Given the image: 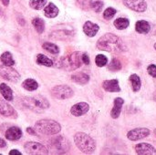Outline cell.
Wrapping results in <instances>:
<instances>
[{
    "mask_svg": "<svg viewBox=\"0 0 156 155\" xmlns=\"http://www.w3.org/2000/svg\"><path fill=\"white\" fill-rule=\"evenodd\" d=\"M97 48L108 52H122L126 50L122 40L112 33H107L99 38L97 42Z\"/></svg>",
    "mask_w": 156,
    "mask_h": 155,
    "instance_id": "6da1fadb",
    "label": "cell"
},
{
    "mask_svg": "<svg viewBox=\"0 0 156 155\" xmlns=\"http://www.w3.org/2000/svg\"><path fill=\"white\" fill-rule=\"evenodd\" d=\"M74 142L77 147L86 154L92 153L96 150L95 141L86 133L78 132L74 136Z\"/></svg>",
    "mask_w": 156,
    "mask_h": 155,
    "instance_id": "7a4b0ae2",
    "label": "cell"
},
{
    "mask_svg": "<svg viewBox=\"0 0 156 155\" xmlns=\"http://www.w3.org/2000/svg\"><path fill=\"white\" fill-rule=\"evenodd\" d=\"M82 54L80 52H73L72 54L61 58L59 60V65H58L60 69H66L68 71L75 70L81 66Z\"/></svg>",
    "mask_w": 156,
    "mask_h": 155,
    "instance_id": "3957f363",
    "label": "cell"
},
{
    "mask_svg": "<svg viewBox=\"0 0 156 155\" xmlns=\"http://www.w3.org/2000/svg\"><path fill=\"white\" fill-rule=\"evenodd\" d=\"M35 130L41 134L53 135L58 133L61 130V127L55 121L41 120L35 124Z\"/></svg>",
    "mask_w": 156,
    "mask_h": 155,
    "instance_id": "277c9868",
    "label": "cell"
},
{
    "mask_svg": "<svg viewBox=\"0 0 156 155\" xmlns=\"http://www.w3.org/2000/svg\"><path fill=\"white\" fill-rule=\"evenodd\" d=\"M24 106L35 111H41L49 107V103L45 98L34 97V98H24L22 100Z\"/></svg>",
    "mask_w": 156,
    "mask_h": 155,
    "instance_id": "5b68a950",
    "label": "cell"
},
{
    "mask_svg": "<svg viewBox=\"0 0 156 155\" xmlns=\"http://www.w3.org/2000/svg\"><path fill=\"white\" fill-rule=\"evenodd\" d=\"M51 94L56 99L66 100L73 96V90L69 86L59 85V86H56L55 88H53V90H51Z\"/></svg>",
    "mask_w": 156,
    "mask_h": 155,
    "instance_id": "8992f818",
    "label": "cell"
},
{
    "mask_svg": "<svg viewBox=\"0 0 156 155\" xmlns=\"http://www.w3.org/2000/svg\"><path fill=\"white\" fill-rule=\"evenodd\" d=\"M25 151L27 154H48V152L47 150V148L42 145L41 143H27L25 144Z\"/></svg>",
    "mask_w": 156,
    "mask_h": 155,
    "instance_id": "52a82bcc",
    "label": "cell"
},
{
    "mask_svg": "<svg viewBox=\"0 0 156 155\" xmlns=\"http://www.w3.org/2000/svg\"><path fill=\"white\" fill-rule=\"evenodd\" d=\"M150 133H151V132L147 128H135V129L128 132L127 138L130 141L136 142V141L142 140L144 138H146L147 136L150 135Z\"/></svg>",
    "mask_w": 156,
    "mask_h": 155,
    "instance_id": "ba28073f",
    "label": "cell"
},
{
    "mask_svg": "<svg viewBox=\"0 0 156 155\" xmlns=\"http://www.w3.org/2000/svg\"><path fill=\"white\" fill-rule=\"evenodd\" d=\"M0 76L5 79H7L12 82H16L20 79V75L14 69L10 68V66H1L0 67Z\"/></svg>",
    "mask_w": 156,
    "mask_h": 155,
    "instance_id": "9c48e42d",
    "label": "cell"
},
{
    "mask_svg": "<svg viewBox=\"0 0 156 155\" xmlns=\"http://www.w3.org/2000/svg\"><path fill=\"white\" fill-rule=\"evenodd\" d=\"M125 6L135 11V12H144L147 9V4L144 0H122Z\"/></svg>",
    "mask_w": 156,
    "mask_h": 155,
    "instance_id": "30bf717a",
    "label": "cell"
},
{
    "mask_svg": "<svg viewBox=\"0 0 156 155\" xmlns=\"http://www.w3.org/2000/svg\"><path fill=\"white\" fill-rule=\"evenodd\" d=\"M52 145L55 147L56 151H58V153H63L68 152L69 150V147H70L69 142L66 138L61 137V136L56 138L52 142Z\"/></svg>",
    "mask_w": 156,
    "mask_h": 155,
    "instance_id": "8fae6325",
    "label": "cell"
},
{
    "mask_svg": "<svg viewBox=\"0 0 156 155\" xmlns=\"http://www.w3.org/2000/svg\"><path fill=\"white\" fill-rule=\"evenodd\" d=\"M136 153L139 155H155L156 149L151 144L143 143L135 145Z\"/></svg>",
    "mask_w": 156,
    "mask_h": 155,
    "instance_id": "7c38bea8",
    "label": "cell"
},
{
    "mask_svg": "<svg viewBox=\"0 0 156 155\" xmlns=\"http://www.w3.org/2000/svg\"><path fill=\"white\" fill-rule=\"evenodd\" d=\"M90 110V106L88 103L86 102H80V103H77L75 104L71 110H70V112L72 115L76 116V117H79V116H82L84 114H86Z\"/></svg>",
    "mask_w": 156,
    "mask_h": 155,
    "instance_id": "4fadbf2b",
    "label": "cell"
},
{
    "mask_svg": "<svg viewBox=\"0 0 156 155\" xmlns=\"http://www.w3.org/2000/svg\"><path fill=\"white\" fill-rule=\"evenodd\" d=\"M102 88L108 92H120L121 91V87L117 79H110V80L103 81Z\"/></svg>",
    "mask_w": 156,
    "mask_h": 155,
    "instance_id": "5bb4252c",
    "label": "cell"
},
{
    "mask_svg": "<svg viewBox=\"0 0 156 155\" xmlns=\"http://www.w3.org/2000/svg\"><path fill=\"white\" fill-rule=\"evenodd\" d=\"M99 29H100V26L97 24L92 23L90 21H87L84 24V26H83V31H84V33L88 37H90L96 36V34L98 33Z\"/></svg>",
    "mask_w": 156,
    "mask_h": 155,
    "instance_id": "9a60e30c",
    "label": "cell"
},
{
    "mask_svg": "<svg viewBox=\"0 0 156 155\" xmlns=\"http://www.w3.org/2000/svg\"><path fill=\"white\" fill-rule=\"evenodd\" d=\"M123 103H124V100L122 98H116L114 100V105H113V108L111 111V116L112 119H118L119 118V116L122 112Z\"/></svg>",
    "mask_w": 156,
    "mask_h": 155,
    "instance_id": "2e32d148",
    "label": "cell"
},
{
    "mask_svg": "<svg viewBox=\"0 0 156 155\" xmlns=\"http://www.w3.org/2000/svg\"><path fill=\"white\" fill-rule=\"evenodd\" d=\"M0 113L5 117H16V111L13 109V107L9 104H7L6 102H0Z\"/></svg>",
    "mask_w": 156,
    "mask_h": 155,
    "instance_id": "e0dca14e",
    "label": "cell"
},
{
    "mask_svg": "<svg viewBox=\"0 0 156 155\" xmlns=\"http://www.w3.org/2000/svg\"><path fill=\"white\" fill-rule=\"evenodd\" d=\"M22 136V132L17 127H11L5 132V138L9 141H16Z\"/></svg>",
    "mask_w": 156,
    "mask_h": 155,
    "instance_id": "ac0fdd59",
    "label": "cell"
},
{
    "mask_svg": "<svg viewBox=\"0 0 156 155\" xmlns=\"http://www.w3.org/2000/svg\"><path fill=\"white\" fill-rule=\"evenodd\" d=\"M135 29L139 34H148L151 30V26L145 20H139L136 22Z\"/></svg>",
    "mask_w": 156,
    "mask_h": 155,
    "instance_id": "d6986e66",
    "label": "cell"
},
{
    "mask_svg": "<svg viewBox=\"0 0 156 155\" xmlns=\"http://www.w3.org/2000/svg\"><path fill=\"white\" fill-rule=\"evenodd\" d=\"M71 79L76 83L84 85V84H87L89 82L90 76L83 73V72H78V73H75L71 76Z\"/></svg>",
    "mask_w": 156,
    "mask_h": 155,
    "instance_id": "ffe728a7",
    "label": "cell"
},
{
    "mask_svg": "<svg viewBox=\"0 0 156 155\" xmlns=\"http://www.w3.org/2000/svg\"><path fill=\"white\" fill-rule=\"evenodd\" d=\"M44 13H45V16L47 17L53 18L58 15V8L54 4L50 3L44 8Z\"/></svg>",
    "mask_w": 156,
    "mask_h": 155,
    "instance_id": "44dd1931",
    "label": "cell"
},
{
    "mask_svg": "<svg viewBox=\"0 0 156 155\" xmlns=\"http://www.w3.org/2000/svg\"><path fill=\"white\" fill-rule=\"evenodd\" d=\"M130 82L132 84V88H133L134 92H137L140 90L141 86H142V82H141L140 77L137 74H132L130 76Z\"/></svg>",
    "mask_w": 156,
    "mask_h": 155,
    "instance_id": "7402d4cb",
    "label": "cell"
},
{
    "mask_svg": "<svg viewBox=\"0 0 156 155\" xmlns=\"http://www.w3.org/2000/svg\"><path fill=\"white\" fill-rule=\"evenodd\" d=\"M0 92L2 96L6 100H13V92L12 90L5 83H2L0 85Z\"/></svg>",
    "mask_w": 156,
    "mask_h": 155,
    "instance_id": "603a6c76",
    "label": "cell"
},
{
    "mask_svg": "<svg viewBox=\"0 0 156 155\" xmlns=\"http://www.w3.org/2000/svg\"><path fill=\"white\" fill-rule=\"evenodd\" d=\"M130 25V21L128 18L125 17H119L117 19H115L114 21V26L117 29L119 30H123L125 28H127Z\"/></svg>",
    "mask_w": 156,
    "mask_h": 155,
    "instance_id": "cb8c5ba5",
    "label": "cell"
},
{
    "mask_svg": "<svg viewBox=\"0 0 156 155\" xmlns=\"http://www.w3.org/2000/svg\"><path fill=\"white\" fill-rule=\"evenodd\" d=\"M2 63H4V65L5 66H13L15 64V60L13 59V57L11 55L10 52H5L2 54L1 58H0Z\"/></svg>",
    "mask_w": 156,
    "mask_h": 155,
    "instance_id": "d4e9b609",
    "label": "cell"
},
{
    "mask_svg": "<svg viewBox=\"0 0 156 155\" xmlns=\"http://www.w3.org/2000/svg\"><path fill=\"white\" fill-rule=\"evenodd\" d=\"M22 86H23L24 89H26L27 90H30V91L36 90L37 89V87H38L37 81L34 80V79H26V80L23 82Z\"/></svg>",
    "mask_w": 156,
    "mask_h": 155,
    "instance_id": "484cf974",
    "label": "cell"
},
{
    "mask_svg": "<svg viewBox=\"0 0 156 155\" xmlns=\"http://www.w3.org/2000/svg\"><path fill=\"white\" fill-rule=\"evenodd\" d=\"M32 24H33L35 29L37 31L38 34H42V33H43V31H44V29H45V23H44V21H43L41 18L37 17V18L33 19Z\"/></svg>",
    "mask_w": 156,
    "mask_h": 155,
    "instance_id": "4316f807",
    "label": "cell"
},
{
    "mask_svg": "<svg viewBox=\"0 0 156 155\" xmlns=\"http://www.w3.org/2000/svg\"><path fill=\"white\" fill-rule=\"evenodd\" d=\"M37 62L39 65H43V66H47V67H51L53 65V61L51 59H49L48 58H47L46 56L39 54L37 57Z\"/></svg>",
    "mask_w": 156,
    "mask_h": 155,
    "instance_id": "83f0119b",
    "label": "cell"
},
{
    "mask_svg": "<svg viewBox=\"0 0 156 155\" xmlns=\"http://www.w3.org/2000/svg\"><path fill=\"white\" fill-rule=\"evenodd\" d=\"M43 48L46 49L48 52L52 53V54H58L59 52V48L58 46H56L55 44L49 43V42H46L43 44Z\"/></svg>",
    "mask_w": 156,
    "mask_h": 155,
    "instance_id": "f1b7e54d",
    "label": "cell"
},
{
    "mask_svg": "<svg viewBox=\"0 0 156 155\" xmlns=\"http://www.w3.org/2000/svg\"><path fill=\"white\" fill-rule=\"evenodd\" d=\"M46 3H47V0H30L29 5L36 10H39L45 6Z\"/></svg>",
    "mask_w": 156,
    "mask_h": 155,
    "instance_id": "f546056e",
    "label": "cell"
},
{
    "mask_svg": "<svg viewBox=\"0 0 156 155\" xmlns=\"http://www.w3.org/2000/svg\"><path fill=\"white\" fill-rule=\"evenodd\" d=\"M108 69L112 71H119L122 69V63L117 58H113L108 65Z\"/></svg>",
    "mask_w": 156,
    "mask_h": 155,
    "instance_id": "4dcf8cb0",
    "label": "cell"
},
{
    "mask_svg": "<svg viewBox=\"0 0 156 155\" xmlns=\"http://www.w3.org/2000/svg\"><path fill=\"white\" fill-rule=\"evenodd\" d=\"M95 62H96V65L100 68L101 67H104L108 64V58L104 56V55H97L96 56V58H95Z\"/></svg>",
    "mask_w": 156,
    "mask_h": 155,
    "instance_id": "1f68e13d",
    "label": "cell"
},
{
    "mask_svg": "<svg viewBox=\"0 0 156 155\" xmlns=\"http://www.w3.org/2000/svg\"><path fill=\"white\" fill-rule=\"evenodd\" d=\"M116 14V9L112 8V7H108L104 12H103V17L107 20L112 19Z\"/></svg>",
    "mask_w": 156,
    "mask_h": 155,
    "instance_id": "d6a6232c",
    "label": "cell"
},
{
    "mask_svg": "<svg viewBox=\"0 0 156 155\" xmlns=\"http://www.w3.org/2000/svg\"><path fill=\"white\" fill-rule=\"evenodd\" d=\"M102 7H103V3L101 1L97 0V1H91L90 3V8H92L97 13L101 12Z\"/></svg>",
    "mask_w": 156,
    "mask_h": 155,
    "instance_id": "836d02e7",
    "label": "cell"
},
{
    "mask_svg": "<svg viewBox=\"0 0 156 155\" xmlns=\"http://www.w3.org/2000/svg\"><path fill=\"white\" fill-rule=\"evenodd\" d=\"M77 2L84 9H88L89 7H90V0H77Z\"/></svg>",
    "mask_w": 156,
    "mask_h": 155,
    "instance_id": "e575fe53",
    "label": "cell"
},
{
    "mask_svg": "<svg viewBox=\"0 0 156 155\" xmlns=\"http://www.w3.org/2000/svg\"><path fill=\"white\" fill-rule=\"evenodd\" d=\"M147 71H148V74L150 76H152L153 78L156 79V66L154 64H151L150 66H148Z\"/></svg>",
    "mask_w": 156,
    "mask_h": 155,
    "instance_id": "d590c367",
    "label": "cell"
},
{
    "mask_svg": "<svg viewBox=\"0 0 156 155\" xmlns=\"http://www.w3.org/2000/svg\"><path fill=\"white\" fill-rule=\"evenodd\" d=\"M81 59H82V63H84L86 65L90 64V58H89V56L87 54H82Z\"/></svg>",
    "mask_w": 156,
    "mask_h": 155,
    "instance_id": "8d00e7d4",
    "label": "cell"
},
{
    "mask_svg": "<svg viewBox=\"0 0 156 155\" xmlns=\"http://www.w3.org/2000/svg\"><path fill=\"white\" fill-rule=\"evenodd\" d=\"M5 146H6L5 142L3 139H1V138H0V148H4V147H5Z\"/></svg>",
    "mask_w": 156,
    "mask_h": 155,
    "instance_id": "74e56055",
    "label": "cell"
},
{
    "mask_svg": "<svg viewBox=\"0 0 156 155\" xmlns=\"http://www.w3.org/2000/svg\"><path fill=\"white\" fill-rule=\"evenodd\" d=\"M9 154H10V155H14V154L21 155V153H19V152H17L16 150H13V151H11V152L9 153Z\"/></svg>",
    "mask_w": 156,
    "mask_h": 155,
    "instance_id": "f35d334b",
    "label": "cell"
},
{
    "mask_svg": "<svg viewBox=\"0 0 156 155\" xmlns=\"http://www.w3.org/2000/svg\"><path fill=\"white\" fill-rule=\"evenodd\" d=\"M1 1H2L3 5H7L9 4V0H1Z\"/></svg>",
    "mask_w": 156,
    "mask_h": 155,
    "instance_id": "ab89813d",
    "label": "cell"
},
{
    "mask_svg": "<svg viewBox=\"0 0 156 155\" xmlns=\"http://www.w3.org/2000/svg\"><path fill=\"white\" fill-rule=\"evenodd\" d=\"M27 132L28 133H30V134H35V132H33V130H32V129H30V128H28V129L27 130Z\"/></svg>",
    "mask_w": 156,
    "mask_h": 155,
    "instance_id": "60d3db41",
    "label": "cell"
},
{
    "mask_svg": "<svg viewBox=\"0 0 156 155\" xmlns=\"http://www.w3.org/2000/svg\"><path fill=\"white\" fill-rule=\"evenodd\" d=\"M154 100L156 101V91L154 92Z\"/></svg>",
    "mask_w": 156,
    "mask_h": 155,
    "instance_id": "b9f144b4",
    "label": "cell"
},
{
    "mask_svg": "<svg viewBox=\"0 0 156 155\" xmlns=\"http://www.w3.org/2000/svg\"><path fill=\"white\" fill-rule=\"evenodd\" d=\"M154 49H155V50H156V43H155V44H154Z\"/></svg>",
    "mask_w": 156,
    "mask_h": 155,
    "instance_id": "7bdbcfd3",
    "label": "cell"
},
{
    "mask_svg": "<svg viewBox=\"0 0 156 155\" xmlns=\"http://www.w3.org/2000/svg\"><path fill=\"white\" fill-rule=\"evenodd\" d=\"M154 134H155V136H156V129L154 130Z\"/></svg>",
    "mask_w": 156,
    "mask_h": 155,
    "instance_id": "ee69618b",
    "label": "cell"
}]
</instances>
